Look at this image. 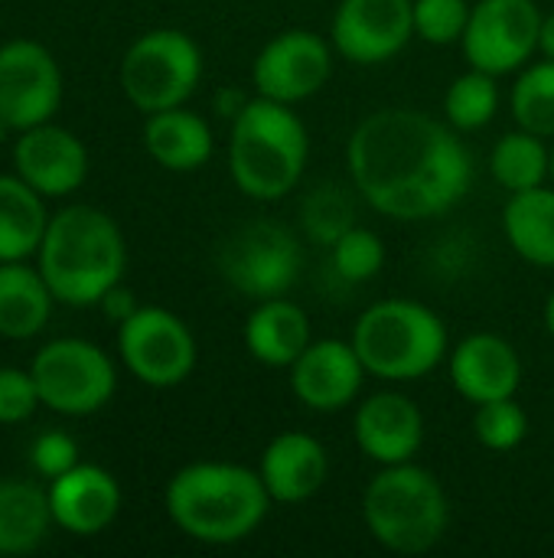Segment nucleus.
<instances>
[{"label":"nucleus","mask_w":554,"mask_h":558,"mask_svg":"<svg viewBox=\"0 0 554 558\" xmlns=\"http://www.w3.org/2000/svg\"><path fill=\"white\" fill-rule=\"evenodd\" d=\"M349 173L372 209L392 219H428L464 199L470 157L438 118L382 108L349 137Z\"/></svg>","instance_id":"obj_1"},{"label":"nucleus","mask_w":554,"mask_h":558,"mask_svg":"<svg viewBox=\"0 0 554 558\" xmlns=\"http://www.w3.org/2000/svg\"><path fill=\"white\" fill-rule=\"evenodd\" d=\"M124 235L114 219L91 206H69L49 219L39 245V275L56 301L72 307L101 304L124 275Z\"/></svg>","instance_id":"obj_2"},{"label":"nucleus","mask_w":554,"mask_h":558,"mask_svg":"<svg viewBox=\"0 0 554 558\" xmlns=\"http://www.w3.org/2000/svg\"><path fill=\"white\" fill-rule=\"evenodd\" d=\"M271 494L261 474L238 464H189L167 487L170 520L199 543L229 546L251 536L268 517Z\"/></svg>","instance_id":"obj_3"},{"label":"nucleus","mask_w":554,"mask_h":558,"mask_svg":"<svg viewBox=\"0 0 554 558\" xmlns=\"http://www.w3.org/2000/svg\"><path fill=\"white\" fill-rule=\"evenodd\" d=\"M307 167V128L300 118L271 98H255L238 108L229 141V170L251 199H281Z\"/></svg>","instance_id":"obj_4"},{"label":"nucleus","mask_w":554,"mask_h":558,"mask_svg":"<svg viewBox=\"0 0 554 558\" xmlns=\"http://www.w3.org/2000/svg\"><path fill=\"white\" fill-rule=\"evenodd\" d=\"M362 517L369 533L392 553H428L447 530L451 507L441 481L415 464H389L366 490Z\"/></svg>","instance_id":"obj_5"},{"label":"nucleus","mask_w":554,"mask_h":558,"mask_svg":"<svg viewBox=\"0 0 554 558\" xmlns=\"http://www.w3.org/2000/svg\"><path fill=\"white\" fill-rule=\"evenodd\" d=\"M353 347L366 373L392 383L428 376L447 353V330L441 317L415 301H379L372 304L356 330Z\"/></svg>","instance_id":"obj_6"},{"label":"nucleus","mask_w":554,"mask_h":558,"mask_svg":"<svg viewBox=\"0 0 554 558\" xmlns=\"http://www.w3.org/2000/svg\"><path fill=\"white\" fill-rule=\"evenodd\" d=\"M199 75V46L180 29L144 33L121 62V88L147 114L180 108L193 95Z\"/></svg>","instance_id":"obj_7"},{"label":"nucleus","mask_w":554,"mask_h":558,"mask_svg":"<svg viewBox=\"0 0 554 558\" xmlns=\"http://www.w3.org/2000/svg\"><path fill=\"white\" fill-rule=\"evenodd\" d=\"M39 402L62 415H91L114 396L111 360L85 340H56L42 347L29 366Z\"/></svg>","instance_id":"obj_8"},{"label":"nucleus","mask_w":554,"mask_h":558,"mask_svg":"<svg viewBox=\"0 0 554 558\" xmlns=\"http://www.w3.org/2000/svg\"><path fill=\"white\" fill-rule=\"evenodd\" d=\"M118 347L124 366L153 389L180 386L196 366V340L189 327L163 307H137L121 320Z\"/></svg>","instance_id":"obj_9"},{"label":"nucleus","mask_w":554,"mask_h":558,"mask_svg":"<svg viewBox=\"0 0 554 558\" xmlns=\"http://www.w3.org/2000/svg\"><path fill=\"white\" fill-rule=\"evenodd\" d=\"M222 275L248 298H281L300 275V248L278 222H251L222 248Z\"/></svg>","instance_id":"obj_10"},{"label":"nucleus","mask_w":554,"mask_h":558,"mask_svg":"<svg viewBox=\"0 0 554 558\" xmlns=\"http://www.w3.org/2000/svg\"><path fill=\"white\" fill-rule=\"evenodd\" d=\"M542 13L535 0H480L470 10L464 52L473 69L506 75L519 69L539 46Z\"/></svg>","instance_id":"obj_11"},{"label":"nucleus","mask_w":554,"mask_h":558,"mask_svg":"<svg viewBox=\"0 0 554 558\" xmlns=\"http://www.w3.org/2000/svg\"><path fill=\"white\" fill-rule=\"evenodd\" d=\"M62 101V75L52 52L33 39L0 46V118L13 131L46 124Z\"/></svg>","instance_id":"obj_12"},{"label":"nucleus","mask_w":554,"mask_h":558,"mask_svg":"<svg viewBox=\"0 0 554 558\" xmlns=\"http://www.w3.org/2000/svg\"><path fill=\"white\" fill-rule=\"evenodd\" d=\"M415 36V0H343L333 16V46L359 65H376Z\"/></svg>","instance_id":"obj_13"},{"label":"nucleus","mask_w":554,"mask_h":558,"mask_svg":"<svg viewBox=\"0 0 554 558\" xmlns=\"http://www.w3.org/2000/svg\"><path fill=\"white\" fill-rule=\"evenodd\" d=\"M330 46L310 29H287L274 36L255 59V88L281 105L317 95L330 75Z\"/></svg>","instance_id":"obj_14"},{"label":"nucleus","mask_w":554,"mask_h":558,"mask_svg":"<svg viewBox=\"0 0 554 558\" xmlns=\"http://www.w3.org/2000/svg\"><path fill=\"white\" fill-rule=\"evenodd\" d=\"M16 177L42 196H65L82 186L88 173V154L82 141L56 124H36L20 131L13 147Z\"/></svg>","instance_id":"obj_15"},{"label":"nucleus","mask_w":554,"mask_h":558,"mask_svg":"<svg viewBox=\"0 0 554 558\" xmlns=\"http://www.w3.org/2000/svg\"><path fill=\"white\" fill-rule=\"evenodd\" d=\"M366 366L353 343L317 340L291 366V386L297 399L313 412H340L362 389Z\"/></svg>","instance_id":"obj_16"},{"label":"nucleus","mask_w":554,"mask_h":558,"mask_svg":"<svg viewBox=\"0 0 554 558\" xmlns=\"http://www.w3.org/2000/svg\"><path fill=\"white\" fill-rule=\"evenodd\" d=\"M356 441L379 464H405L424 441L421 409L398 392H379L356 412Z\"/></svg>","instance_id":"obj_17"},{"label":"nucleus","mask_w":554,"mask_h":558,"mask_svg":"<svg viewBox=\"0 0 554 558\" xmlns=\"http://www.w3.org/2000/svg\"><path fill=\"white\" fill-rule=\"evenodd\" d=\"M49 507H52V520L62 530L75 536H95L114 523L121 510V487L104 468L75 464L72 471L52 481Z\"/></svg>","instance_id":"obj_18"},{"label":"nucleus","mask_w":554,"mask_h":558,"mask_svg":"<svg viewBox=\"0 0 554 558\" xmlns=\"http://www.w3.org/2000/svg\"><path fill=\"white\" fill-rule=\"evenodd\" d=\"M451 379L457 392L477 405L513 399L522 383V363L513 343L496 333L467 337L451 356Z\"/></svg>","instance_id":"obj_19"},{"label":"nucleus","mask_w":554,"mask_h":558,"mask_svg":"<svg viewBox=\"0 0 554 558\" xmlns=\"http://www.w3.org/2000/svg\"><path fill=\"white\" fill-rule=\"evenodd\" d=\"M327 451L304 432L278 435L261 454V481L278 504H304L327 481Z\"/></svg>","instance_id":"obj_20"},{"label":"nucleus","mask_w":554,"mask_h":558,"mask_svg":"<svg viewBox=\"0 0 554 558\" xmlns=\"http://www.w3.org/2000/svg\"><path fill=\"white\" fill-rule=\"evenodd\" d=\"M245 347L264 366H294V360L310 347V320L297 304L268 298L245 324Z\"/></svg>","instance_id":"obj_21"},{"label":"nucleus","mask_w":554,"mask_h":558,"mask_svg":"<svg viewBox=\"0 0 554 558\" xmlns=\"http://www.w3.org/2000/svg\"><path fill=\"white\" fill-rule=\"evenodd\" d=\"M144 144H147V154L173 173L199 170L212 157L209 124L199 114L183 111V108L153 111L144 128Z\"/></svg>","instance_id":"obj_22"},{"label":"nucleus","mask_w":554,"mask_h":558,"mask_svg":"<svg viewBox=\"0 0 554 558\" xmlns=\"http://www.w3.org/2000/svg\"><path fill=\"white\" fill-rule=\"evenodd\" d=\"M46 278L20 262H0V337L29 340L36 337L52 307Z\"/></svg>","instance_id":"obj_23"},{"label":"nucleus","mask_w":554,"mask_h":558,"mask_svg":"<svg viewBox=\"0 0 554 558\" xmlns=\"http://www.w3.org/2000/svg\"><path fill=\"white\" fill-rule=\"evenodd\" d=\"M52 523L49 494L26 481H0V556L33 553Z\"/></svg>","instance_id":"obj_24"},{"label":"nucleus","mask_w":554,"mask_h":558,"mask_svg":"<svg viewBox=\"0 0 554 558\" xmlns=\"http://www.w3.org/2000/svg\"><path fill=\"white\" fill-rule=\"evenodd\" d=\"M49 216L42 193L20 177H0V262H20L42 245Z\"/></svg>","instance_id":"obj_25"},{"label":"nucleus","mask_w":554,"mask_h":558,"mask_svg":"<svg viewBox=\"0 0 554 558\" xmlns=\"http://www.w3.org/2000/svg\"><path fill=\"white\" fill-rule=\"evenodd\" d=\"M509 245L532 265L554 268V190L535 186L513 193L503 213Z\"/></svg>","instance_id":"obj_26"},{"label":"nucleus","mask_w":554,"mask_h":558,"mask_svg":"<svg viewBox=\"0 0 554 558\" xmlns=\"http://www.w3.org/2000/svg\"><path fill=\"white\" fill-rule=\"evenodd\" d=\"M490 167H493V177L509 193H522V190H535L545 183V177L552 173V154L539 134L516 131L496 144Z\"/></svg>","instance_id":"obj_27"},{"label":"nucleus","mask_w":554,"mask_h":558,"mask_svg":"<svg viewBox=\"0 0 554 558\" xmlns=\"http://www.w3.org/2000/svg\"><path fill=\"white\" fill-rule=\"evenodd\" d=\"M513 114L522 131L539 137L554 134V59L529 65L513 88Z\"/></svg>","instance_id":"obj_28"},{"label":"nucleus","mask_w":554,"mask_h":558,"mask_svg":"<svg viewBox=\"0 0 554 558\" xmlns=\"http://www.w3.org/2000/svg\"><path fill=\"white\" fill-rule=\"evenodd\" d=\"M500 105V88H496V75L483 72V69H470L467 75H460L444 98L447 108V121L460 131H477L483 124L493 121Z\"/></svg>","instance_id":"obj_29"},{"label":"nucleus","mask_w":554,"mask_h":558,"mask_svg":"<svg viewBox=\"0 0 554 558\" xmlns=\"http://www.w3.org/2000/svg\"><path fill=\"white\" fill-rule=\"evenodd\" d=\"M356 213H353V203L346 196V190L327 183L320 190H313L307 199H304V229L313 242L320 245H336L356 222Z\"/></svg>","instance_id":"obj_30"},{"label":"nucleus","mask_w":554,"mask_h":558,"mask_svg":"<svg viewBox=\"0 0 554 558\" xmlns=\"http://www.w3.org/2000/svg\"><path fill=\"white\" fill-rule=\"evenodd\" d=\"M473 428H477V438L490 451H513L516 445H522L529 432V418L513 399H496V402L477 405Z\"/></svg>","instance_id":"obj_31"},{"label":"nucleus","mask_w":554,"mask_h":558,"mask_svg":"<svg viewBox=\"0 0 554 558\" xmlns=\"http://www.w3.org/2000/svg\"><path fill=\"white\" fill-rule=\"evenodd\" d=\"M385 262V248L382 239L369 229L353 226L336 245H333V268L346 278V281H369L382 271Z\"/></svg>","instance_id":"obj_32"},{"label":"nucleus","mask_w":554,"mask_h":558,"mask_svg":"<svg viewBox=\"0 0 554 558\" xmlns=\"http://www.w3.org/2000/svg\"><path fill=\"white\" fill-rule=\"evenodd\" d=\"M467 23V0H415V33L434 46H451L464 39Z\"/></svg>","instance_id":"obj_33"},{"label":"nucleus","mask_w":554,"mask_h":558,"mask_svg":"<svg viewBox=\"0 0 554 558\" xmlns=\"http://www.w3.org/2000/svg\"><path fill=\"white\" fill-rule=\"evenodd\" d=\"M39 405V389L33 383V373L20 369H0V422L13 425L33 415Z\"/></svg>","instance_id":"obj_34"},{"label":"nucleus","mask_w":554,"mask_h":558,"mask_svg":"<svg viewBox=\"0 0 554 558\" xmlns=\"http://www.w3.org/2000/svg\"><path fill=\"white\" fill-rule=\"evenodd\" d=\"M75 464H78V448H75V441H72L69 435H62V432H46V435H39V438L33 441V468H36L42 477L56 481V477H62L65 471H72Z\"/></svg>","instance_id":"obj_35"},{"label":"nucleus","mask_w":554,"mask_h":558,"mask_svg":"<svg viewBox=\"0 0 554 558\" xmlns=\"http://www.w3.org/2000/svg\"><path fill=\"white\" fill-rule=\"evenodd\" d=\"M101 304H104V311L111 314V317H118V320H127L137 307L131 304V294L127 291H121V288H111L104 298H101Z\"/></svg>","instance_id":"obj_36"},{"label":"nucleus","mask_w":554,"mask_h":558,"mask_svg":"<svg viewBox=\"0 0 554 558\" xmlns=\"http://www.w3.org/2000/svg\"><path fill=\"white\" fill-rule=\"evenodd\" d=\"M539 49L554 59V13L552 16H542V29H539Z\"/></svg>","instance_id":"obj_37"},{"label":"nucleus","mask_w":554,"mask_h":558,"mask_svg":"<svg viewBox=\"0 0 554 558\" xmlns=\"http://www.w3.org/2000/svg\"><path fill=\"white\" fill-rule=\"evenodd\" d=\"M545 324H549V330H552L554 337V294L549 298V307H545Z\"/></svg>","instance_id":"obj_38"},{"label":"nucleus","mask_w":554,"mask_h":558,"mask_svg":"<svg viewBox=\"0 0 554 558\" xmlns=\"http://www.w3.org/2000/svg\"><path fill=\"white\" fill-rule=\"evenodd\" d=\"M10 131H13V128H10V124H7V121L0 118V141H7V134H10Z\"/></svg>","instance_id":"obj_39"},{"label":"nucleus","mask_w":554,"mask_h":558,"mask_svg":"<svg viewBox=\"0 0 554 558\" xmlns=\"http://www.w3.org/2000/svg\"><path fill=\"white\" fill-rule=\"evenodd\" d=\"M552 180H554V150H552Z\"/></svg>","instance_id":"obj_40"}]
</instances>
